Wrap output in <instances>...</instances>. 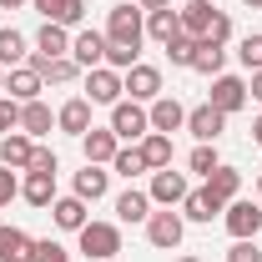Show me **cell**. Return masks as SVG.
Segmentation results:
<instances>
[{"instance_id":"obj_1","label":"cell","mask_w":262,"mask_h":262,"mask_svg":"<svg viewBox=\"0 0 262 262\" xmlns=\"http://www.w3.org/2000/svg\"><path fill=\"white\" fill-rule=\"evenodd\" d=\"M106 40L141 51V40H146V10H141V5H111V15H106Z\"/></svg>"},{"instance_id":"obj_2","label":"cell","mask_w":262,"mask_h":262,"mask_svg":"<svg viewBox=\"0 0 262 262\" xmlns=\"http://www.w3.org/2000/svg\"><path fill=\"white\" fill-rule=\"evenodd\" d=\"M76 237H81V252L91 262H111L121 252V227H111V222H86Z\"/></svg>"},{"instance_id":"obj_3","label":"cell","mask_w":262,"mask_h":262,"mask_svg":"<svg viewBox=\"0 0 262 262\" xmlns=\"http://www.w3.org/2000/svg\"><path fill=\"white\" fill-rule=\"evenodd\" d=\"M111 131H116V141H141L146 131H151V116H146V106L141 101H116L111 106Z\"/></svg>"},{"instance_id":"obj_4","label":"cell","mask_w":262,"mask_h":262,"mask_svg":"<svg viewBox=\"0 0 262 262\" xmlns=\"http://www.w3.org/2000/svg\"><path fill=\"white\" fill-rule=\"evenodd\" d=\"M182 232H187V217H182V212H171V207L146 217V242H151V247H162V252L182 247Z\"/></svg>"},{"instance_id":"obj_5","label":"cell","mask_w":262,"mask_h":262,"mask_svg":"<svg viewBox=\"0 0 262 262\" xmlns=\"http://www.w3.org/2000/svg\"><path fill=\"white\" fill-rule=\"evenodd\" d=\"M121 91H126L131 101H146V106H151V101L162 96V71L146 66V61H136L131 71H121Z\"/></svg>"},{"instance_id":"obj_6","label":"cell","mask_w":262,"mask_h":262,"mask_svg":"<svg viewBox=\"0 0 262 262\" xmlns=\"http://www.w3.org/2000/svg\"><path fill=\"white\" fill-rule=\"evenodd\" d=\"M121 96H126V91H121V71H111V66L86 71V101H91V106H116Z\"/></svg>"},{"instance_id":"obj_7","label":"cell","mask_w":262,"mask_h":262,"mask_svg":"<svg viewBox=\"0 0 262 262\" xmlns=\"http://www.w3.org/2000/svg\"><path fill=\"white\" fill-rule=\"evenodd\" d=\"M207 106H217L222 116L242 111V106H247V81H242V76H212V96H207Z\"/></svg>"},{"instance_id":"obj_8","label":"cell","mask_w":262,"mask_h":262,"mask_svg":"<svg viewBox=\"0 0 262 262\" xmlns=\"http://www.w3.org/2000/svg\"><path fill=\"white\" fill-rule=\"evenodd\" d=\"M222 222H227L232 242H242V237H257V232H262V207H257V202H227Z\"/></svg>"},{"instance_id":"obj_9","label":"cell","mask_w":262,"mask_h":262,"mask_svg":"<svg viewBox=\"0 0 262 262\" xmlns=\"http://www.w3.org/2000/svg\"><path fill=\"white\" fill-rule=\"evenodd\" d=\"M71 61L81 66V71L106 66V31H76L71 35Z\"/></svg>"},{"instance_id":"obj_10","label":"cell","mask_w":262,"mask_h":262,"mask_svg":"<svg viewBox=\"0 0 262 262\" xmlns=\"http://www.w3.org/2000/svg\"><path fill=\"white\" fill-rule=\"evenodd\" d=\"M187 192H192V187H187V177H182V171H171V166L151 171V192H146L151 202H162V207H182Z\"/></svg>"},{"instance_id":"obj_11","label":"cell","mask_w":262,"mask_h":262,"mask_svg":"<svg viewBox=\"0 0 262 262\" xmlns=\"http://www.w3.org/2000/svg\"><path fill=\"white\" fill-rule=\"evenodd\" d=\"M187 131H192L196 141H212V146H217V136L227 131V116H222L217 106H207V101H202L196 111H187Z\"/></svg>"},{"instance_id":"obj_12","label":"cell","mask_w":262,"mask_h":262,"mask_svg":"<svg viewBox=\"0 0 262 262\" xmlns=\"http://www.w3.org/2000/svg\"><path fill=\"white\" fill-rule=\"evenodd\" d=\"M81 151H86V162L91 166H111V157H116V151H121V141H116V131L106 126H91L86 131V136H81Z\"/></svg>"},{"instance_id":"obj_13","label":"cell","mask_w":262,"mask_h":262,"mask_svg":"<svg viewBox=\"0 0 262 262\" xmlns=\"http://www.w3.org/2000/svg\"><path fill=\"white\" fill-rule=\"evenodd\" d=\"M146 116H151V131H162V136H171V131L187 126V106H182L177 96H157Z\"/></svg>"},{"instance_id":"obj_14","label":"cell","mask_w":262,"mask_h":262,"mask_svg":"<svg viewBox=\"0 0 262 262\" xmlns=\"http://www.w3.org/2000/svg\"><path fill=\"white\" fill-rule=\"evenodd\" d=\"M35 157V141L26 136V131H5L0 136V166H10V171H26Z\"/></svg>"},{"instance_id":"obj_15","label":"cell","mask_w":262,"mask_h":262,"mask_svg":"<svg viewBox=\"0 0 262 262\" xmlns=\"http://www.w3.org/2000/svg\"><path fill=\"white\" fill-rule=\"evenodd\" d=\"M40 86H46V81H40L35 66H15V71L5 76V91H10V101H20V106H26V101H40Z\"/></svg>"},{"instance_id":"obj_16","label":"cell","mask_w":262,"mask_h":262,"mask_svg":"<svg viewBox=\"0 0 262 262\" xmlns=\"http://www.w3.org/2000/svg\"><path fill=\"white\" fill-rule=\"evenodd\" d=\"M222 212H227V202H217L207 187L187 192V202H182V217H187V222H212V217H222Z\"/></svg>"},{"instance_id":"obj_17","label":"cell","mask_w":262,"mask_h":262,"mask_svg":"<svg viewBox=\"0 0 262 262\" xmlns=\"http://www.w3.org/2000/svg\"><path fill=\"white\" fill-rule=\"evenodd\" d=\"M51 222L61 232H81L91 222V217H86V202H81V196H56V202H51Z\"/></svg>"},{"instance_id":"obj_18","label":"cell","mask_w":262,"mask_h":262,"mask_svg":"<svg viewBox=\"0 0 262 262\" xmlns=\"http://www.w3.org/2000/svg\"><path fill=\"white\" fill-rule=\"evenodd\" d=\"M56 126H61L66 136H86V131H91V101H86V96L66 101L61 111H56Z\"/></svg>"},{"instance_id":"obj_19","label":"cell","mask_w":262,"mask_h":262,"mask_svg":"<svg viewBox=\"0 0 262 262\" xmlns=\"http://www.w3.org/2000/svg\"><path fill=\"white\" fill-rule=\"evenodd\" d=\"M51 126H56V111H51V106H46V101H26V106H20V126L15 131H26V136H51Z\"/></svg>"},{"instance_id":"obj_20","label":"cell","mask_w":262,"mask_h":262,"mask_svg":"<svg viewBox=\"0 0 262 262\" xmlns=\"http://www.w3.org/2000/svg\"><path fill=\"white\" fill-rule=\"evenodd\" d=\"M0 262H35V237L20 227H0Z\"/></svg>"},{"instance_id":"obj_21","label":"cell","mask_w":262,"mask_h":262,"mask_svg":"<svg viewBox=\"0 0 262 262\" xmlns=\"http://www.w3.org/2000/svg\"><path fill=\"white\" fill-rule=\"evenodd\" d=\"M35 56H46V61H56V56H71V35H66V26L46 20V26L35 31Z\"/></svg>"},{"instance_id":"obj_22","label":"cell","mask_w":262,"mask_h":262,"mask_svg":"<svg viewBox=\"0 0 262 262\" xmlns=\"http://www.w3.org/2000/svg\"><path fill=\"white\" fill-rule=\"evenodd\" d=\"M177 15H182V35L202 40V35H207V26H212V15H217V5H212V0H192V5H182Z\"/></svg>"},{"instance_id":"obj_23","label":"cell","mask_w":262,"mask_h":262,"mask_svg":"<svg viewBox=\"0 0 262 262\" xmlns=\"http://www.w3.org/2000/svg\"><path fill=\"white\" fill-rule=\"evenodd\" d=\"M31 5L56 26H81V15H86V0H31Z\"/></svg>"},{"instance_id":"obj_24","label":"cell","mask_w":262,"mask_h":262,"mask_svg":"<svg viewBox=\"0 0 262 262\" xmlns=\"http://www.w3.org/2000/svg\"><path fill=\"white\" fill-rule=\"evenodd\" d=\"M31 66L40 71V81H51V86H66V81H76V76H81V66L71 61V56H56V61H46V56H35V51H31Z\"/></svg>"},{"instance_id":"obj_25","label":"cell","mask_w":262,"mask_h":262,"mask_svg":"<svg viewBox=\"0 0 262 262\" xmlns=\"http://www.w3.org/2000/svg\"><path fill=\"white\" fill-rule=\"evenodd\" d=\"M106 187H111V171H106V166L86 162V171H76V196H81V202H101Z\"/></svg>"},{"instance_id":"obj_26","label":"cell","mask_w":262,"mask_h":262,"mask_svg":"<svg viewBox=\"0 0 262 262\" xmlns=\"http://www.w3.org/2000/svg\"><path fill=\"white\" fill-rule=\"evenodd\" d=\"M20 196H26L31 207H51V202H56V177H51V171H26Z\"/></svg>"},{"instance_id":"obj_27","label":"cell","mask_w":262,"mask_h":262,"mask_svg":"<svg viewBox=\"0 0 262 262\" xmlns=\"http://www.w3.org/2000/svg\"><path fill=\"white\" fill-rule=\"evenodd\" d=\"M146 35H151L157 46L177 40V35H182V15H177L171 5H166V10H151V15H146Z\"/></svg>"},{"instance_id":"obj_28","label":"cell","mask_w":262,"mask_h":262,"mask_svg":"<svg viewBox=\"0 0 262 262\" xmlns=\"http://www.w3.org/2000/svg\"><path fill=\"white\" fill-rule=\"evenodd\" d=\"M141 157H146V171H162V166H171V136H162V131H146V136H141Z\"/></svg>"},{"instance_id":"obj_29","label":"cell","mask_w":262,"mask_h":262,"mask_svg":"<svg viewBox=\"0 0 262 262\" xmlns=\"http://www.w3.org/2000/svg\"><path fill=\"white\" fill-rule=\"evenodd\" d=\"M207 192L217 196V202H237V192H242V171H237V166H217V171L207 177Z\"/></svg>"},{"instance_id":"obj_30","label":"cell","mask_w":262,"mask_h":262,"mask_svg":"<svg viewBox=\"0 0 262 262\" xmlns=\"http://www.w3.org/2000/svg\"><path fill=\"white\" fill-rule=\"evenodd\" d=\"M116 217H121V222H146V217H151V196L126 187V192L116 196Z\"/></svg>"},{"instance_id":"obj_31","label":"cell","mask_w":262,"mask_h":262,"mask_svg":"<svg viewBox=\"0 0 262 262\" xmlns=\"http://www.w3.org/2000/svg\"><path fill=\"white\" fill-rule=\"evenodd\" d=\"M222 66H227V46H212V40H196L192 71H202V76H222Z\"/></svg>"},{"instance_id":"obj_32","label":"cell","mask_w":262,"mask_h":262,"mask_svg":"<svg viewBox=\"0 0 262 262\" xmlns=\"http://www.w3.org/2000/svg\"><path fill=\"white\" fill-rule=\"evenodd\" d=\"M111 171H116V177H141V171H146V157H141V146H121V151H116V157H111Z\"/></svg>"},{"instance_id":"obj_33","label":"cell","mask_w":262,"mask_h":262,"mask_svg":"<svg viewBox=\"0 0 262 262\" xmlns=\"http://www.w3.org/2000/svg\"><path fill=\"white\" fill-rule=\"evenodd\" d=\"M26 56H31V51H26V35H20V31H0V66L15 71Z\"/></svg>"},{"instance_id":"obj_34","label":"cell","mask_w":262,"mask_h":262,"mask_svg":"<svg viewBox=\"0 0 262 262\" xmlns=\"http://www.w3.org/2000/svg\"><path fill=\"white\" fill-rule=\"evenodd\" d=\"M162 51H166V61H171V66H182V71H192V56H196V40H192V35H177V40H166Z\"/></svg>"},{"instance_id":"obj_35","label":"cell","mask_w":262,"mask_h":262,"mask_svg":"<svg viewBox=\"0 0 262 262\" xmlns=\"http://www.w3.org/2000/svg\"><path fill=\"white\" fill-rule=\"evenodd\" d=\"M187 166H192L196 177H212V171L222 166V162H217V146H212V141H202V146H196L192 157H187Z\"/></svg>"},{"instance_id":"obj_36","label":"cell","mask_w":262,"mask_h":262,"mask_svg":"<svg viewBox=\"0 0 262 262\" xmlns=\"http://www.w3.org/2000/svg\"><path fill=\"white\" fill-rule=\"evenodd\" d=\"M237 61L247 71H262V35H242L237 40Z\"/></svg>"},{"instance_id":"obj_37","label":"cell","mask_w":262,"mask_h":262,"mask_svg":"<svg viewBox=\"0 0 262 262\" xmlns=\"http://www.w3.org/2000/svg\"><path fill=\"white\" fill-rule=\"evenodd\" d=\"M202 40H212V46H227V40H232V15H227V10H217V15H212V26H207Z\"/></svg>"},{"instance_id":"obj_38","label":"cell","mask_w":262,"mask_h":262,"mask_svg":"<svg viewBox=\"0 0 262 262\" xmlns=\"http://www.w3.org/2000/svg\"><path fill=\"white\" fill-rule=\"evenodd\" d=\"M136 56H141V51H131V46H111V40H106V66H111V71H131Z\"/></svg>"},{"instance_id":"obj_39","label":"cell","mask_w":262,"mask_h":262,"mask_svg":"<svg viewBox=\"0 0 262 262\" xmlns=\"http://www.w3.org/2000/svg\"><path fill=\"white\" fill-rule=\"evenodd\" d=\"M35 262H71V252H66L56 237H40L35 242Z\"/></svg>"},{"instance_id":"obj_40","label":"cell","mask_w":262,"mask_h":262,"mask_svg":"<svg viewBox=\"0 0 262 262\" xmlns=\"http://www.w3.org/2000/svg\"><path fill=\"white\" fill-rule=\"evenodd\" d=\"M227 262H262L257 237H242V242H232V247H227Z\"/></svg>"},{"instance_id":"obj_41","label":"cell","mask_w":262,"mask_h":262,"mask_svg":"<svg viewBox=\"0 0 262 262\" xmlns=\"http://www.w3.org/2000/svg\"><path fill=\"white\" fill-rule=\"evenodd\" d=\"M15 196H20V177H15L10 166H0V207H10Z\"/></svg>"},{"instance_id":"obj_42","label":"cell","mask_w":262,"mask_h":262,"mask_svg":"<svg viewBox=\"0 0 262 262\" xmlns=\"http://www.w3.org/2000/svg\"><path fill=\"white\" fill-rule=\"evenodd\" d=\"M15 126H20V101L0 96V136H5V131H15Z\"/></svg>"},{"instance_id":"obj_43","label":"cell","mask_w":262,"mask_h":262,"mask_svg":"<svg viewBox=\"0 0 262 262\" xmlns=\"http://www.w3.org/2000/svg\"><path fill=\"white\" fill-rule=\"evenodd\" d=\"M26 171H51V177H56V171H61V162H56V151H51V146H35V157H31V166H26Z\"/></svg>"},{"instance_id":"obj_44","label":"cell","mask_w":262,"mask_h":262,"mask_svg":"<svg viewBox=\"0 0 262 262\" xmlns=\"http://www.w3.org/2000/svg\"><path fill=\"white\" fill-rule=\"evenodd\" d=\"M247 101H262V71H252V81H247Z\"/></svg>"},{"instance_id":"obj_45","label":"cell","mask_w":262,"mask_h":262,"mask_svg":"<svg viewBox=\"0 0 262 262\" xmlns=\"http://www.w3.org/2000/svg\"><path fill=\"white\" fill-rule=\"evenodd\" d=\"M136 5H141V10H146V15H151V10H166V5H171V0H136Z\"/></svg>"},{"instance_id":"obj_46","label":"cell","mask_w":262,"mask_h":262,"mask_svg":"<svg viewBox=\"0 0 262 262\" xmlns=\"http://www.w3.org/2000/svg\"><path fill=\"white\" fill-rule=\"evenodd\" d=\"M252 141H257V146H262V116H257V121H252Z\"/></svg>"},{"instance_id":"obj_47","label":"cell","mask_w":262,"mask_h":262,"mask_svg":"<svg viewBox=\"0 0 262 262\" xmlns=\"http://www.w3.org/2000/svg\"><path fill=\"white\" fill-rule=\"evenodd\" d=\"M20 5H26V0H0V10H20Z\"/></svg>"},{"instance_id":"obj_48","label":"cell","mask_w":262,"mask_h":262,"mask_svg":"<svg viewBox=\"0 0 262 262\" xmlns=\"http://www.w3.org/2000/svg\"><path fill=\"white\" fill-rule=\"evenodd\" d=\"M242 5H247V10H262V0H242Z\"/></svg>"},{"instance_id":"obj_49","label":"cell","mask_w":262,"mask_h":262,"mask_svg":"<svg viewBox=\"0 0 262 262\" xmlns=\"http://www.w3.org/2000/svg\"><path fill=\"white\" fill-rule=\"evenodd\" d=\"M0 91H5V66H0Z\"/></svg>"},{"instance_id":"obj_50","label":"cell","mask_w":262,"mask_h":262,"mask_svg":"<svg viewBox=\"0 0 262 262\" xmlns=\"http://www.w3.org/2000/svg\"><path fill=\"white\" fill-rule=\"evenodd\" d=\"M177 262H202V257H177Z\"/></svg>"},{"instance_id":"obj_51","label":"cell","mask_w":262,"mask_h":262,"mask_svg":"<svg viewBox=\"0 0 262 262\" xmlns=\"http://www.w3.org/2000/svg\"><path fill=\"white\" fill-rule=\"evenodd\" d=\"M257 196H262V177H257Z\"/></svg>"}]
</instances>
